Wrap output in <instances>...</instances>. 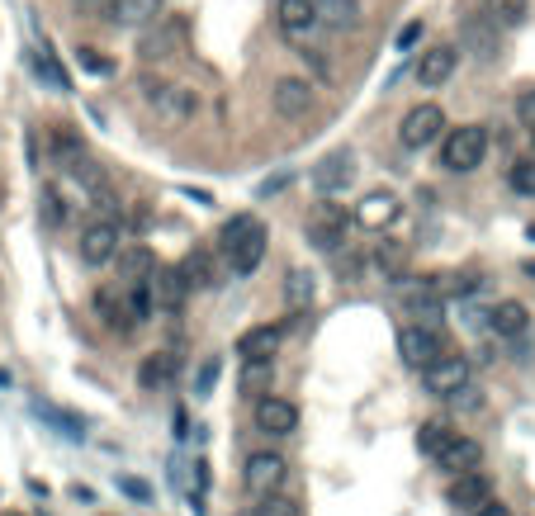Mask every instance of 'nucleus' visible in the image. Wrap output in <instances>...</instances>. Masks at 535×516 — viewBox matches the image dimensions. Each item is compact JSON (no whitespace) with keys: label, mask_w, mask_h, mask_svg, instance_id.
<instances>
[{"label":"nucleus","mask_w":535,"mask_h":516,"mask_svg":"<svg viewBox=\"0 0 535 516\" xmlns=\"http://www.w3.org/2000/svg\"><path fill=\"white\" fill-rule=\"evenodd\" d=\"M223 256H228L232 275H251V270L266 261V223L251 214H237L223 228Z\"/></svg>","instance_id":"obj_1"},{"label":"nucleus","mask_w":535,"mask_h":516,"mask_svg":"<svg viewBox=\"0 0 535 516\" xmlns=\"http://www.w3.org/2000/svg\"><path fill=\"white\" fill-rule=\"evenodd\" d=\"M483 157H488V128L483 124H460L446 133V143H441V166L455 171V176H469V171H479Z\"/></svg>","instance_id":"obj_2"},{"label":"nucleus","mask_w":535,"mask_h":516,"mask_svg":"<svg viewBox=\"0 0 535 516\" xmlns=\"http://www.w3.org/2000/svg\"><path fill=\"white\" fill-rule=\"evenodd\" d=\"M441 133H446L441 105H417V109H408V119L398 124V143L412 147V152H422V147H431Z\"/></svg>","instance_id":"obj_3"},{"label":"nucleus","mask_w":535,"mask_h":516,"mask_svg":"<svg viewBox=\"0 0 535 516\" xmlns=\"http://www.w3.org/2000/svg\"><path fill=\"white\" fill-rule=\"evenodd\" d=\"M152 24H157V29L143 34V48H138L147 62H166V57L185 53V19L180 15H157Z\"/></svg>","instance_id":"obj_4"},{"label":"nucleus","mask_w":535,"mask_h":516,"mask_svg":"<svg viewBox=\"0 0 535 516\" xmlns=\"http://www.w3.org/2000/svg\"><path fill=\"white\" fill-rule=\"evenodd\" d=\"M398 356H403V365H412V370H427L436 356H446V351H441V332H436V327H422V322L403 327V332H398Z\"/></svg>","instance_id":"obj_5"},{"label":"nucleus","mask_w":535,"mask_h":516,"mask_svg":"<svg viewBox=\"0 0 535 516\" xmlns=\"http://www.w3.org/2000/svg\"><path fill=\"white\" fill-rule=\"evenodd\" d=\"M119 242H124V228H119L114 218H95V223L81 232V261H86V266H109Z\"/></svg>","instance_id":"obj_6"},{"label":"nucleus","mask_w":535,"mask_h":516,"mask_svg":"<svg viewBox=\"0 0 535 516\" xmlns=\"http://www.w3.org/2000/svg\"><path fill=\"white\" fill-rule=\"evenodd\" d=\"M313 190H318L322 199H332V195H341L351 180H356V157L351 152H327V157L313 166Z\"/></svg>","instance_id":"obj_7"},{"label":"nucleus","mask_w":535,"mask_h":516,"mask_svg":"<svg viewBox=\"0 0 535 516\" xmlns=\"http://www.w3.org/2000/svg\"><path fill=\"white\" fill-rule=\"evenodd\" d=\"M242 483H247L251 498H266V493H280V483H285V460L280 455H270V450H256L242 469Z\"/></svg>","instance_id":"obj_8"},{"label":"nucleus","mask_w":535,"mask_h":516,"mask_svg":"<svg viewBox=\"0 0 535 516\" xmlns=\"http://www.w3.org/2000/svg\"><path fill=\"white\" fill-rule=\"evenodd\" d=\"M422 384H427V393H436V398L460 393L464 384H469V360L464 356H436L427 370H422Z\"/></svg>","instance_id":"obj_9"},{"label":"nucleus","mask_w":535,"mask_h":516,"mask_svg":"<svg viewBox=\"0 0 535 516\" xmlns=\"http://www.w3.org/2000/svg\"><path fill=\"white\" fill-rule=\"evenodd\" d=\"M147 294H152V308H161V313H180L190 285H185L180 266H157L152 275H147Z\"/></svg>","instance_id":"obj_10"},{"label":"nucleus","mask_w":535,"mask_h":516,"mask_svg":"<svg viewBox=\"0 0 535 516\" xmlns=\"http://www.w3.org/2000/svg\"><path fill=\"white\" fill-rule=\"evenodd\" d=\"M460 43L469 53L479 57V62H493L502 53V38H498V19L493 15H469L460 24Z\"/></svg>","instance_id":"obj_11"},{"label":"nucleus","mask_w":535,"mask_h":516,"mask_svg":"<svg viewBox=\"0 0 535 516\" xmlns=\"http://www.w3.org/2000/svg\"><path fill=\"white\" fill-rule=\"evenodd\" d=\"M270 105H275L280 119H304L308 109H313V86L299 81V76H280L275 90H270Z\"/></svg>","instance_id":"obj_12"},{"label":"nucleus","mask_w":535,"mask_h":516,"mask_svg":"<svg viewBox=\"0 0 535 516\" xmlns=\"http://www.w3.org/2000/svg\"><path fill=\"white\" fill-rule=\"evenodd\" d=\"M275 24H280V34L289 43H308L313 29H318V10L308 5V0H280L275 5Z\"/></svg>","instance_id":"obj_13"},{"label":"nucleus","mask_w":535,"mask_h":516,"mask_svg":"<svg viewBox=\"0 0 535 516\" xmlns=\"http://www.w3.org/2000/svg\"><path fill=\"white\" fill-rule=\"evenodd\" d=\"M256 427L266 431V436H294V427H299V408L285 403V398L261 393V398H256Z\"/></svg>","instance_id":"obj_14"},{"label":"nucleus","mask_w":535,"mask_h":516,"mask_svg":"<svg viewBox=\"0 0 535 516\" xmlns=\"http://www.w3.org/2000/svg\"><path fill=\"white\" fill-rule=\"evenodd\" d=\"M398 214H403V204H398L393 190H370V195L356 204V223L360 228H370V232H384Z\"/></svg>","instance_id":"obj_15"},{"label":"nucleus","mask_w":535,"mask_h":516,"mask_svg":"<svg viewBox=\"0 0 535 516\" xmlns=\"http://www.w3.org/2000/svg\"><path fill=\"white\" fill-rule=\"evenodd\" d=\"M346 223H351V218L341 214L337 204H322V214L308 218V242L318 251H337L341 242H346Z\"/></svg>","instance_id":"obj_16"},{"label":"nucleus","mask_w":535,"mask_h":516,"mask_svg":"<svg viewBox=\"0 0 535 516\" xmlns=\"http://www.w3.org/2000/svg\"><path fill=\"white\" fill-rule=\"evenodd\" d=\"M493 498V488H488V479H483L479 469H464V474H455V483H450L446 502L455 507V512H474L479 502Z\"/></svg>","instance_id":"obj_17"},{"label":"nucleus","mask_w":535,"mask_h":516,"mask_svg":"<svg viewBox=\"0 0 535 516\" xmlns=\"http://www.w3.org/2000/svg\"><path fill=\"white\" fill-rule=\"evenodd\" d=\"M455 62H460V53L450 48V43H441V48H431V53H422V62H417V81L427 90L446 86L450 76H455Z\"/></svg>","instance_id":"obj_18"},{"label":"nucleus","mask_w":535,"mask_h":516,"mask_svg":"<svg viewBox=\"0 0 535 516\" xmlns=\"http://www.w3.org/2000/svg\"><path fill=\"white\" fill-rule=\"evenodd\" d=\"M280 337H285V327H270V322L247 327V332L237 337V356L242 360H270L275 351H280Z\"/></svg>","instance_id":"obj_19"},{"label":"nucleus","mask_w":535,"mask_h":516,"mask_svg":"<svg viewBox=\"0 0 535 516\" xmlns=\"http://www.w3.org/2000/svg\"><path fill=\"white\" fill-rule=\"evenodd\" d=\"M479 460H483V445L469 441V436H460V431H455V436L441 445V455H436V464H441V469H450V474L479 469Z\"/></svg>","instance_id":"obj_20"},{"label":"nucleus","mask_w":535,"mask_h":516,"mask_svg":"<svg viewBox=\"0 0 535 516\" xmlns=\"http://www.w3.org/2000/svg\"><path fill=\"white\" fill-rule=\"evenodd\" d=\"M105 10H109V19H114V24L147 29V24L161 15V0H105Z\"/></svg>","instance_id":"obj_21"},{"label":"nucleus","mask_w":535,"mask_h":516,"mask_svg":"<svg viewBox=\"0 0 535 516\" xmlns=\"http://www.w3.org/2000/svg\"><path fill=\"white\" fill-rule=\"evenodd\" d=\"M171 379H176V356H171V351H152V356H143V365H138V389L157 393V389H166Z\"/></svg>","instance_id":"obj_22"},{"label":"nucleus","mask_w":535,"mask_h":516,"mask_svg":"<svg viewBox=\"0 0 535 516\" xmlns=\"http://www.w3.org/2000/svg\"><path fill=\"white\" fill-rule=\"evenodd\" d=\"M180 275H185V285H190V289H214L218 280H223L218 261L204 247H195L190 256H185V261H180Z\"/></svg>","instance_id":"obj_23"},{"label":"nucleus","mask_w":535,"mask_h":516,"mask_svg":"<svg viewBox=\"0 0 535 516\" xmlns=\"http://www.w3.org/2000/svg\"><path fill=\"white\" fill-rule=\"evenodd\" d=\"M488 318V327L498 332V337H521L526 327H531V313H526V303H517V299H502L493 313H483Z\"/></svg>","instance_id":"obj_24"},{"label":"nucleus","mask_w":535,"mask_h":516,"mask_svg":"<svg viewBox=\"0 0 535 516\" xmlns=\"http://www.w3.org/2000/svg\"><path fill=\"white\" fill-rule=\"evenodd\" d=\"M114 266H119V280L133 285V280H147L157 270V256L147 247H124V251H114Z\"/></svg>","instance_id":"obj_25"},{"label":"nucleus","mask_w":535,"mask_h":516,"mask_svg":"<svg viewBox=\"0 0 535 516\" xmlns=\"http://www.w3.org/2000/svg\"><path fill=\"white\" fill-rule=\"evenodd\" d=\"M370 266H375L384 280H403V270H408V247H403V242H375Z\"/></svg>","instance_id":"obj_26"},{"label":"nucleus","mask_w":535,"mask_h":516,"mask_svg":"<svg viewBox=\"0 0 535 516\" xmlns=\"http://www.w3.org/2000/svg\"><path fill=\"white\" fill-rule=\"evenodd\" d=\"M313 299H318V275H313V270H289L285 275V303L289 308L304 313Z\"/></svg>","instance_id":"obj_27"},{"label":"nucleus","mask_w":535,"mask_h":516,"mask_svg":"<svg viewBox=\"0 0 535 516\" xmlns=\"http://www.w3.org/2000/svg\"><path fill=\"white\" fill-rule=\"evenodd\" d=\"M318 10V24H332V29H351L360 19V0H308Z\"/></svg>","instance_id":"obj_28"},{"label":"nucleus","mask_w":535,"mask_h":516,"mask_svg":"<svg viewBox=\"0 0 535 516\" xmlns=\"http://www.w3.org/2000/svg\"><path fill=\"white\" fill-rule=\"evenodd\" d=\"M95 313H100V322L114 327V332H133V322H128V313H124V294L100 289V294H95Z\"/></svg>","instance_id":"obj_29"},{"label":"nucleus","mask_w":535,"mask_h":516,"mask_svg":"<svg viewBox=\"0 0 535 516\" xmlns=\"http://www.w3.org/2000/svg\"><path fill=\"white\" fill-rule=\"evenodd\" d=\"M275 384V365L270 360H242V393L247 398H261Z\"/></svg>","instance_id":"obj_30"},{"label":"nucleus","mask_w":535,"mask_h":516,"mask_svg":"<svg viewBox=\"0 0 535 516\" xmlns=\"http://www.w3.org/2000/svg\"><path fill=\"white\" fill-rule=\"evenodd\" d=\"M450 436H455V427H450L446 417H431V422H422V431H417V450L436 460V455H441V445H446Z\"/></svg>","instance_id":"obj_31"},{"label":"nucleus","mask_w":535,"mask_h":516,"mask_svg":"<svg viewBox=\"0 0 535 516\" xmlns=\"http://www.w3.org/2000/svg\"><path fill=\"white\" fill-rule=\"evenodd\" d=\"M488 15L498 19V29H517V24H526L531 5L526 0H488Z\"/></svg>","instance_id":"obj_32"},{"label":"nucleus","mask_w":535,"mask_h":516,"mask_svg":"<svg viewBox=\"0 0 535 516\" xmlns=\"http://www.w3.org/2000/svg\"><path fill=\"white\" fill-rule=\"evenodd\" d=\"M34 72L43 76L53 90H72V81H67V72H62V67H57V57H53V48H48V43L34 53Z\"/></svg>","instance_id":"obj_33"},{"label":"nucleus","mask_w":535,"mask_h":516,"mask_svg":"<svg viewBox=\"0 0 535 516\" xmlns=\"http://www.w3.org/2000/svg\"><path fill=\"white\" fill-rule=\"evenodd\" d=\"M38 417H48L53 427H62V436H72V441H81L86 436V422L81 417H72V412H62V408H43V403H34Z\"/></svg>","instance_id":"obj_34"},{"label":"nucleus","mask_w":535,"mask_h":516,"mask_svg":"<svg viewBox=\"0 0 535 516\" xmlns=\"http://www.w3.org/2000/svg\"><path fill=\"white\" fill-rule=\"evenodd\" d=\"M86 152H81V138L76 133H67V128H57L53 133V161L57 166H72V161H81Z\"/></svg>","instance_id":"obj_35"},{"label":"nucleus","mask_w":535,"mask_h":516,"mask_svg":"<svg viewBox=\"0 0 535 516\" xmlns=\"http://www.w3.org/2000/svg\"><path fill=\"white\" fill-rule=\"evenodd\" d=\"M479 285H483V280L474 275V270H455V275H441L431 289H436V294H474Z\"/></svg>","instance_id":"obj_36"},{"label":"nucleus","mask_w":535,"mask_h":516,"mask_svg":"<svg viewBox=\"0 0 535 516\" xmlns=\"http://www.w3.org/2000/svg\"><path fill=\"white\" fill-rule=\"evenodd\" d=\"M38 214H43V223H48V228H62V223H67V204H62V195H57L53 185H48V190H43V199H38Z\"/></svg>","instance_id":"obj_37"},{"label":"nucleus","mask_w":535,"mask_h":516,"mask_svg":"<svg viewBox=\"0 0 535 516\" xmlns=\"http://www.w3.org/2000/svg\"><path fill=\"white\" fill-rule=\"evenodd\" d=\"M507 180H512V190H517V195H535V157L512 161V171H507Z\"/></svg>","instance_id":"obj_38"},{"label":"nucleus","mask_w":535,"mask_h":516,"mask_svg":"<svg viewBox=\"0 0 535 516\" xmlns=\"http://www.w3.org/2000/svg\"><path fill=\"white\" fill-rule=\"evenodd\" d=\"M256 516H304V507L294 498H280V493H266L261 498V507H256Z\"/></svg>","instance_id":"obj_39"},{"label":"nucleus","mask_w":535,"mask_h":516,"mask_svg":"<svg viewBox=\"0 0 535 516\" xmlns=\"http://www.w3.org/2000/svg\"><path fill=\"white\" fill-rule=\"evenodd\" d=\"M214 384H218V356H209L204 365H199V374H195V398H209Z\"/></svg>","instance_id":"obj_40"},{"label":"nucleus","mask_w":535,"mask_h":516,"mask_svg":"<svg viewBox=\"0 0 535 516\" xmlns=\"http://www.w3.org/2000/svg\"><path fill=\"white\" fill-rule=\"evenodd\" d=\"M76 62H81L86 72H95V76H109V62L95 53V48H76Z\"/></svg>","instance_id":"obj_41"},{"label":"nucleus","mask_w":535,"mask_h":516,"mask_svg":"<svg viewBox=\"0 0 535 516\" xmlns=\"http://www.w3.org/2000/svg\"><path fill=\"white\" fill-rule=\"evenodd\" d=\"M517 119H521V128H535V90H526L517 100Z\"/></svg>","instance_id":"obj_42"},{"label":"nucleus","mask_w":535,"mask_h":516,"mask_svg":"<svg viewBox=\"0 0 535 516\" xmlns=\"http://www.w3.org/2000/svg\"><path fill=\"white\" fill-rule=\"evenodd\" d=\"M417 38H422V24H403V29H398V53L417 48Z\"/></svg>","instance_id":"obj_43"},{"label":"nucleus","mask_w":535,"mask_h":516,"mask_svg":"<svg viewBox=\"0 0 535 516\" xmlns=\"http://www.w3.org/2000/svg\"><path fill=\"white\" fill-rule=\"evenodd\" d=\"M119 488H124L128 498H138V502H147V498H152V488H147L143 479H119Z\"/></svg>","instance_id":"obj_44"},{"label":"nucleus","mask_w":535,"mask_h":516,"mask_svg":"<svg viewBox=\"0 0 535 516\" xmlns=\"http://www.w3.org/2000/svg\"><path fill=\"white\" fill-rule=\"evenodd\" d=\"M474 516H512V512H507L502 502H493V498H488V502H479V507H474Z\"/></svg>","instance_id":"obj_45"},{"label":"nucleus","mask_w":535,"mask_h":516,"mask_svg":"<svg viewBox=\"0 0 535 516\" xmlns=\"http://www.w3.org/2000/svg\"><path fill=\"white\" fill-rule=\"evenodd\" d=\"M76 10H86V15H95V10H105V0H76Z\"/></svg>","instance_id":"obj_46"},{"label":"nucleus","mask_w":535,"mask_h":516,"mask_svg":"<svg viewBox=\"0 0 535 516\" xmlns=\"http://www.w3.org/2000/svg\"><path fill=\"white\" fill-rule=\"evenodd\" d=\"M526 275H531V280H535V261H526Z\"/></svg>","instance_id":"obj_47"},{"label":"nucleus","mask_w":535,"mask_h":516,"mask_svg":"<svg viewBox=\"0 0 535 516\" xmlns=\"http://www.w3.org/2000/svg\"><path fill=\"white\" fill-rule=\"evenodd\" d=\"M531 242H535V223H531Z\"/></svg>","instance_id":"obj_48"},{"label":"nucleus","mask_w":535,"mask_h":516,"mask_svg":"<svg viewBox=\"0 0 535 516\" xmlns=\"http://www.w3.org/2000/svg\"><path fill=\"white\" fill-rule=\"evenodd\" d=\"M5 516H19V512H5Z\"/></svg>","instance_id":"obj_49"},{"label":"nucleus","mask_w":535,"mask_h":516,"mask_svg":"<svg viewBox=\"0 0 535 516\" xmlns=\"http://www.w3.org/2000/svg\"><path fill=\"white\" fill-rule=\"evenodd\" d=\"M531 138H535V128H531Z\"/></svg>","instance_id":"obj_50"}]
</instances>
